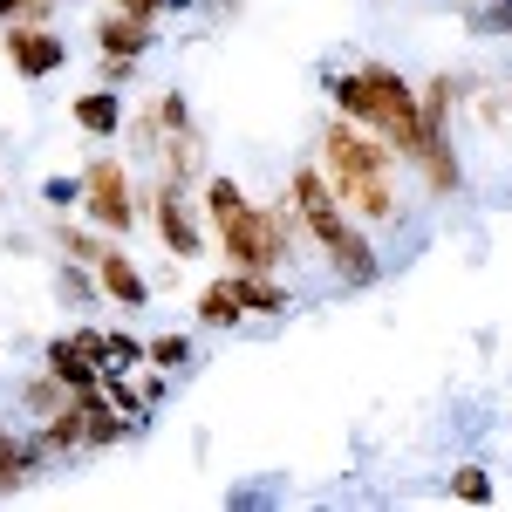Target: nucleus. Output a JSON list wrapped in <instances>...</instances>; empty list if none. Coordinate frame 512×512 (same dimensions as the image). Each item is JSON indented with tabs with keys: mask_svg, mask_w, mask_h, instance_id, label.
Listing matches in <instances>:
<instances>
[{
	"mask_svg": "<svg viewBox=\"0 0 512 512\" xmlns=\"http://www.w3.org/2000/svg\"><path fill=\"white\" fill-rule=\"evenodd\" d=\"M321 178H328V192L342 198V212H349L355 226H390L396 212V151L376 137V130H362V123H328L321 130Z\"/></svg>",
	"mask_w": 512,
	"mask_h": 512,
	"instance_id": "nucleus-1",
	"label": "nucleus"
},
{
	"mask_svg": "<svg viewBox=\"0 0 512 512\" xmlns=\"http://www.w3.org/2000/svg\"><path fill=\"white\" fill-rule=\"evenodd\" d=\"M328 89H335V103H342L349 123L376 130L403 164H417V151H424V110H417V89L403 82V69H390V62H355L349 76H335Z\"/></svg>",
	"mask_w": 512,
	"mask_h": 512,
	"instance_id": "nucleus-2",
	"label": "nucleus"
},
{
	"mask_svg": "<svg viewBox=\"0 0 512 512\" xmlns=\"http://www.w3.org/2000/svg\"><path fill=\"white\" fill-rule=\"evenodd\" d=\"M287 205H294L301 233L315 239V253L328 260V274L342 280V287H369V280L383 274V260H376L369 233H362L349 212H342V198L328 192L321 164H301V171H294V185H287Z\"/></svg>",
	"mask_w": 512,
	"mask_h": 512,
	"instance_id": "nucleus-3",
	"label": "nucleus"
},
{
	"mask_svg": "<svg viewBox=\"0 0 512 512\" xmlns=\"http://www.w3.org/2000/svg\"><path fill=\"white\" fill-rule=\"evenodd\" d=\"M219 233V253L233 260V274H274L294 260V233H301V219H294V205H239L233 219H219L212 226Z\"/></svg>",
	"mask_w": 512,
	"mask_h": 512,
	"instance_id": "nucleus-4",
	"label": "nucleus"
},
{
	"mask_svg": "<svg viewBox=\"0 0 512 512\" xmlns=\"http://www.w3.org/2000/svg\"><path fill=\"white\" fill-rule=\"evenodd\" d=\"M82 205H89V219L103 226V233H130L137 226V198H130V171L117 158H96L82 171Z\"/></svg>",
	"mask_w": 512,
	"mask_h": 512,
	"instance_id": "nucleus-5",
	"label": "nucleus"
},
{
	"mask_svg": "<svg viewBox=\"0 0 512 512\" xmlns=\"http://www.w3.org/2000/svg\"><path fill=\"white\" fill-rule=\"evenodd\" d=\"M0 48H7V62H14L21 82H41V76H55V69L69 62V41L55 35L48 21H7V28H0Z\"/></svg>",
	"mask_w": 512,
	"mask_h": 512,
	"instance_id": "nucleus-6",
	"label": "nucleus"
},
{
	"mask_svg": "<svg viewBox=\"0 0 512 512\" xmlns=\"http://www.w3.org/2000/svg\"><path fill=\"white\" fill-rule=\"evenodd\" d=\"M151 226H158V239L178 253V260H198V253H205V233H198V219H192V198H185V185H171V178H158Z\"/></svg>",
	"mask_w": 512,
	"mask_h": 512,
	"instance_id": "nucleus-7",
	"label": "nucleus"
},
{
	"mask_svg": "<svg viewBox=\"0 0 512 512\" xmlns=\"http://www.w3.org/2000/svg\"><path fill=\"white\" fill-rule=\"evenodd\" d=\"M417 171H424V192H431V198H451V192H458V151H451V123H424Z\"/></svg>",
	"mask_w": 512,
	"mask_h": 512,
	"instance_id": "nucleus-8",
	"label": "nucleus"
},
{
	"mask_svg": "<svg viewBox=\"0 0 512 512\" xmlns=\"http://www.w3.org/2000/svg\"><path fill=\"white\" fill-rule=\"evenodd\" d=\"M69 123H76L82 137L110 144V137L123 130V103H117V89H103V82H96V89H82L76 103H69Z\"/></svg>",
	"mask_w": 512,
	"mask_h": 512,
	"instance_id": "nucleus-9",
	"label": "nucleus"
},
{
	"mask_svg": "<svg viewBox=\"0 0 512 512\" xmlns=\"http://www.w3.org/2000/svg\"><path fill=\"white\" fill-rule=\"evenodd\" d=\"M96 287H103L110 301H123V308H144V301H151V287H144L137 260H130L123 246H103V260H96Z\"/></svg>",
	"mask_w": 512,
	"mask_h": 512,
	"instance_id": "nucleus-10",
	"label": "nucleus"
},
{
	"mask_svg": "<svg viewBox=\"0 0 512 512\" xmlns=\"http://www.w3.org/2000/svg\"><path fill=\"white\" fill-rule=\"evenodd\" d=\"M151 28H158V21H137V14H123V7H103V21H96V48H103V55H130V62H137V55L158 41Z\"/></svg>",
	"mask_w": 512,
	"mask_h": 512,
	"instance_id": "nucleus-11",
	"label": "nucleus"
},
{
	"mask_svg": "<svg viewBox=\"0 0 512 512\" xmlns=\"http://www.w3.org/2000/svg\"><path fill=\"white\" fill-rule=\"evenodd\" d=\"M41 472V444H28V437L0 431V499H14V492H28Z\"/></svg>",
	"mask_w": 512,
	"mask_h": 512,
	"instance_id": "nucleus-12",
	"label": "nucleus"
},
{
	"mask_svg": "<svg viewBox=\"0 0 512 512\" xmlns=\"http://www.w3.org/2000/svg\"><path fill=\"white\" fill-rule=\"evenodd\" d=\"M41 369H48V376H55L69 396H82V390H96V383H103V369H96V362H89L69 335H62V342H48V362H41Z\"/></svg>",
	"mask_w": 512,
	"mask_h": 512,
	"instance_id": "nucleus-13",
	"label": "nucleus"
},
{
	"mask_svg": "<svg viewBox=\"0 0 512 512\" xmlns=\"http://www.w3.org/2000/svg\"><path fill=\"white\" fill-rule=\"evenodd\" d=\"M158 164L171 185H192L198 171H205V144H198V130L185 123V130H171V137H158Z\"/></svg>",
	"mask_w": 512,
	"mask_h": 512,
	"instance_id": "nucleus-14",
	"label": "nucleus"
},
{
	"mask_svg": "<svg viewBox=\"0 0 512 512\" xmlns=\"http://www.w3.org/2000/svg\"><path fill=\"white\" fill-rule=\"evenodd\" d=\"M233 294H239L246 315H287V308H294L287 280H274V274H233Z\"/></svg>",
	"mask_w": 512,
	"mask_h": 512,
	"instance_id": "nucleus-15",
	"label": "nucleus"
},
{
	"mask_svg": "<svg viewBox=\"0 0 512 512\" xmlns=\"http://www.w3.org/2000/svg\"><path fill=\"white\" fill-rule=\"evenodd\" d=\"M198 321H205V328H239V321H246V308H239V294H233V280H212V287L198 294Z\"/></svg>",
	"mask_w": 512,
	"mask_h": 512,
	"instance_id": "nucleus-16",
	"label": "nucleus"
},
{
	"mask_svg": "<svg viewBox=\"0 0 512 512\" xmlns=\"http://www.w3.org/2000/svg\"><path fill=\"white\" fill-rule=\"evenodd\" d=\"M144 362H151V369H185V362H192V335H151V342H144Z\"/></svg>",
	"mask_w": 512,
	"mask_h": 512,
	"instance_id": "nucleus-17",
	"label": "nucleus"
},
{
	"mask_svg": "<svg viewBox=\"0 0 512 512\" xmlns=\"http://www.w3.org/2000/svg\"><path fill=\"white\" fill-rule=\"evenodd\" d=\"M55 246H62L76 267H96V260H103V246H110V233H82V226H62V233H55Z\"/></svg>",
	"mask_w": 512,
	"mask_h": 512,
	"instance_id": "nucleus-18",
	"label": "nucleus"
},
{
	"mask_svg": "<svg viewBox=\"0 0 512 512\" xmlns=\"http://www.w3.org/2000/svg\"><path fill=\"white\" fill-rule=\"evenodd\" d=\"M198 198H205V219H212V226H219V219H233L239 205H246V192H239L233 178H205V192H198Z\"/></svg>",
	"mask_w": 512,
	"mask_h": 512,
	"instance_id": "nucleus-19",
	"label": "nucleus"
},
{
	"mask_svg": "<svg viewBox=\"0 0 512 512\" xmlns=\"http://www.w3.org/2000/svg\"><path fill=\"white\" fill-rule=\"evenodd\" d=\"M451 499H465V506H492V472H485V465H458V472H451Z\"/></svg>",
	"mask_w": 512,
	"mask_h": 512,
	"instance_id": "nucleus-20",
	"label": "nucleus"
},
{
	"mask_svg": "<svg viewBox=\"0 0 512 512\" xmlns=\"http://www.w3.org/2000/svg\"><path fill=\"white\" fill-rule=\"evenodd\" d=\"M21 403H28V410H35V417H55V410H62V403H69V390H62V383H55V376H48V369H41L35 383H28V390H21Z\"/></svg>",
	"mask_w": 512,
	"mask_h": 512,
	"instance_id": "nucleus-21",
	"label": "nucleus"
},
{
	"mask_svg": "<svg viewBox=\"0 0 512 512\" xmlns=\"http://www.w3.org/2000/svg\"><path fill=\"white\" fill-rule=\"evenodd\" d=\"M472 28L478 35H512V0H485L472 14Z\"/></svg>",
	"mask_w": 512,
	"mask_h": 512,
	"instance_id": "nucleus-22",
	"label": "nucleus"
},
{
	"mask_svg": "<svg viewBox=\"0 0 512 512\" xmlns=\"http://www.w3.org/2000/svg\"><path fill=\"white\" fill-rule=\"evenodd\" d=\"M69 342H76V349L89 355V362H96V369H110V335H103V328H76V335H69Z\"/></svg>",
	"mask_w": 512,
	"mask_h": 512,
	"instance_id": "nucleus-23",
	"label": "nucleus"
},
{
	"mask_svg": "<svg viewBox=\"0 0 512 512\" xmlns=\"http://www.w3.org/2000/svg\"><path fill=\"white\" fill-rule=\"evenodd\" d=\"M123 362H144V342L123 335V328H110V369H123Z\"/></svg>",
	"mask_w": 512,
	"mask_h": 512,
	"instance_id": "nucleus-24",
	"label": "nucleus"
},
{
	"mask_svg": "<svg viewBox=\"0 0 512 512\" xmlns=\"http://www.w3.org/2000/svg\"><path fill=\"white\" fill-rule=\"evenodd\" d=\"M41 198L62 212V205H76V198H82V178H48V185H41Z\"/></svg>",
	"mask_w": 512,
	"mask_h": 512,
	"instance_id": "nucleus-25",
	"label": "nucleus"
},
{
	"mask_svg": "<svg viewBox=\"0 0 512 512\" xmlns=\"http://www.w3.org/2000/svg\"><path fill=\"white\" fill-rule=\"evenodd\" d=\"M117 7H123V14H137V21H158V14H164V0H117Z\"/></svg>",
	"mask_w": 512,
	"mask_h": 512,
	"instance_id": "nucleus-26",
	"label": "nucleus"
},
{
	"mask_svg": "<svg viewBox=\"0 0 512 512\" xmlns=\"http://www.w3.org/2000/svg\"><path fill=\"white\" fill-rule=\"evenodd\" d=\"M7 21H21V0H0V28H7Z\"/></svg>",
	"mask_w": 512,
	"mask_h": 512,
	"instance_id": "nucleus-27",
	"label": "nucleus"
},
{
	"mask_svg": "<svg viewBox=\"0 0 512 512\" xmlns=\"http://www.w3.org/2000/svg\"><path fill=\"white\" fill-rule=\"evenodd\" d=\"M185 7H198V0H164V14H185Z\"/></svg>",
	"mask_w": 512,
	"mask_h": 512,
	"instance_id": "nucleus-28",
	"label": "nucleus"
},
{
	"mask_svg": "<svg viewBox=\"0 0 512 512\" xmlns=\"http://www.w3.org/2000/svg\"><path fill=\"white\" fill-rule=\"evenodd\" d=\"M0 198H7V192H0Z\"/></svg>",
	"mask_w": 512,
	"mask_h": 512,
	"instance_id": "nucleus-29",
	"label": "nucleus"
}]
</instances>
